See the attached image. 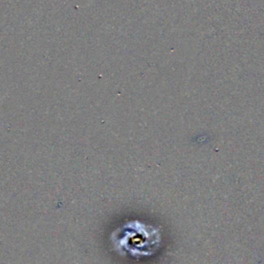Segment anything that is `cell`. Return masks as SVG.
Returning <instances> with one entry per match:
<instances>
[{
    "instance_id": "obj_1",
    "label": "cell",
    "mask_w": 264,
    "mask_h": 264,
    "mask_svg": "<svg viewBox=\"0 0 264 264\" xmlns=\"http://www.w3.org/2000/svg\"><path fill=\"white\" fill-rule=\"evenodd\" d=\"M115 245L118 251H126L130 255L149 256L159 247V230L146 226L138 221H132L123 226L121 234L115 235Z\"/></svg>"
}]
</instances>
